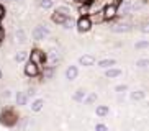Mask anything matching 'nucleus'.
I'll return each mask as SVG.
<instances>
[{"mask_svg": "<svg viewBox=\"0 0 149 131\" xmlns=\"http://www.w3.org/2000/svg\"><path fill=\"white\" fill-rule=\"evenodd\" d=\"M126 85H125V84H123V85H118V87H116V92H125V90H126Z\"/></svg>", "mask_w": 149, "mask_h": 131, "instance_id": "28", "label": "nucleus"}, {"mask_svg": "<svg viewBox=\"0 0 149 131\" xmlns=\"http://www.w3.org/2000/svg\"><path fill=\"white\" fill-rule=\"evenodd\" d=\"M74 25H75V23L74 22H72V18H66V22H64V23H62V26H64V28H66V30H70V28H74Z\"/></svg>", "mask_w": 149, "mask_h": 131, "instance_id": "23", "label": "nucleus"}, {"mask_svg": "<svg viewBox=\"0 0 149 131\" xmlns=\"http://www.w3.org/2000/svg\"><path fill=\"white\" fill-rule=\"evenodd\" d=\"M102 13H103V18H107V20H113V18L116 17V3L107 5Z\"/></svg>", "mask_w": 149, "mask_h": 131, "instance_id": "6", "label": "nucleus"}, {"mask_svg": "<svg viewBox=\"0 0 149 131\" xmlns=\"http://www.w3.org/2000/svg\"><path fill=\"white\" fill-rule=\"evenodd\" d=\"M26 57H28V52L26 51H20L15 54V61L17 62H23V61H26Z\"/></svg>", "mask_w": 149, "mask_h": 131, "instance_id": "19", "label": "nucleus"}, {"mask_svg": "<svg viewBox=\"0 0 149 131\" xmlns=\"http://www.w3.org/2000/svg\"><path fill=\"white\" fill-rule=\"evenodd\" d=\"M25 74H26L28 77H36V75L40 74V67H38L35 62L28 61L26 66H25Z\"/></svg>", "mask_w": 149, "mask_h": 131, "instance_id": "5", "label": "nucleus"}, {"mask_svg": "<svg viewBox=\"0 0 149 131\" xmlns=\"http://www.w3.org/2000/svg\"><path fill=\"white\" fill-rule=\"evenodd\" d=\"M79 64L84 66V67H90V66L95 64V57L92 54H84V56L79 57Z\"/></svg>", "mask_w": 149, "mask_h": 131, "instance_id": "7", "label": "nucleus"}, {"mask_svg": "<svg viewBox=\"0 0 149 131\" xmlns=\"http://www.w3.org/2000/svg\"><path fill=\"white\" fill-rule=\"evenodd\" d=\"M79 13H80V17H88V13H90V5H88V3L80 5V7H79Z\"/></svg>", "mask_w": 149, "mask_h": 131, "instance_id": "17", "label": "nucleus"}, {"mask_svg": "<svg viewBox=\"0 0 149 131\" xmlns=\"http://www.w3.org/2000/svg\"><path fill=\"white\" fill-rule=\"evenodd\" d=\"M5 2H10V0H5Z\"/></svg>", "mask_w": 149, "mask_h": 131, "instance_id": "33", "label": "nucleus"}, {"mask_svg": "<svg viewBox=\"0 0 149 131\" xmlns=\"http://www.w3.org/2000/svg\"><path fill=\"white\" fill-rule=\"evenodd\" d=\"M5 17V8H3V5H0V20Z\"/></svg>", "mask_w": 149, "mask_h": 131, "instance_id": "29", "label": "nucleus"}, {"mask_svg": "<svg viewBox=\"0 0 149 131\" xmlns=\"http://www.w3.org/2000/svg\"><path fill=\"white\" fill-rule=\"evenodd\" d=\"M33 39H36V41H43L46 36L49 35V30H48V26L46 25H38L35 26V30H33Z\"/></svg>", "mask_w": 149, "mask_h": 131, "instance_id": "3", "label": "nucleus"}, {"mask_svg": "<svg viewBox=\"0 0 149 131\" xmlns=\"http://www.w3.org/2000/svg\"><path fill=\"white\" fill-rule=\"evenodd\" d=\"M53 5H54L53 0H40V7H41L43 10H49V8H53Z\"/></svg>", "mask_w": 149, "mask_h": 131, "instance_id": "18", "label": "nucleus"}, {"mask_svg": "<svg viewBox=\"0 0 149 131\" xmlns=\"http://www.w3.org/2000/svg\"><path fill=\"white\" fill-rule=\"evenodd\" d=\"M75 26H77V30L80 33H87L92 28V20H90V17H80L77 20V23H75Z\"/></svg>", "mask_w": 149, "mask_h": 131, "instance_id": "4", "label": "nucleus"}, {"mask_svg": "<svg viewBox=\"0 0 149 131\" xmlns=\"http://www.w3.org/2000/svg\"><path fill=\"white\" fill-rule=\"evenodd\" d=\"M56 12L61 13V15H64V17H70V8L69 7H57Z\"/></svg>", "mask_w": 149, "mask_h": 131, "instance_id": "22", "label": "nucleus"}, {"mask_svg": "<svg viewBox=\"0 0 149 131\" xmlns=\"http://www.w3.org/2000/svg\"><path fill=\"white\" fill-rule=\"evenodd\" d=\"M133 12V2L131 0H120V3H116V15L126 17Z\"/></svg>", "mask_w": 149, "mask_h": 131, "instance_id": "1", "label": "nucleus"}, {"mask_svg": "<svg viewBox=\"0 0 149 131\" xmlns=\"http://www.w3.org/2000/svg\"><path fill=\"white\" fill-rule=\"evenodd\" d=\"M134 48L136 49H146V48H149V41H138V43L134 44Z\"/></svg>", "mask_w": 149, "mask_h": 131, "instance_id": "24", "label": "nucleus"}, {"mask_svg": "<svg viewBox=\"0 0 149 131\" xmlns=\"http://www.w3.org/2000/svg\"><path fill=\"white\" fill-rule=\"evenodd\" d=\"M95 100H97V93H92V95H88L85 98V103H93Z\"/></svg>", "mask_w": 149, "mask_h": 131, "instance_id": "26", "label": "nucleus"}, {"mask_svg": "<svg viewBox=\"0 0 149 131\" xmlns=\"http://www.w3.org/2000/svg\"><path fill=\"white\" fill-rule=\"evenodd\" d=\"M15 39H17L18 43H26V33H25V30L23 28H18V30H15Z\"/></svg>", "mask_w": 149, "mask_h": 131, "instance_id": "10", "label": "nucleus"}, {"mask_svg": "<svg viewBox=\"0 0 149 131\" xmlns=\"http://www.w3.org/2000/svg\"><path fill=\"white\" fill-rule=\"evenodd\" d=\"M121 75V70L120 69H115V67H110V69L105 70V77L107 79H116Z\"/></svg>", "mask_w": 149, "mask_h": 131, "instance_id": "11", "label": "nucleus"}, {"mask_svg": "<svg viewBox=\"0 0 149 131\" xmlns=\"http://www.w3.org/2000/svg\"><path fill=\"white\" fill-rule=\"evenodd\" d=\"M115 59H102V61H98V67H102V69H110V67H113L115 66Z\"/></svg>", "mask_w": 149, "mask_h": 131, "instance_id": "13", "label": "nucleus"}, {"mask_svg": "<svg viewBox=\"0 0 149 131\" xmlns=\"http://www.w3.org/2000/svg\"><path fill=\"white\" fill-rule=\"evenodd\" d=\"M3 36H5V33H3V30L0 28V43H2V39H3Z\"/></svg>", "mask_w": 149, "mask_h": 131, "instance_id": "30", "label": "nucleus"}, {"mask_svg": "<svg viewBox=\"0 0 149 131\" xmlns=\"http://www.w3.org/2000/svg\"><path fill=\"white\" fill-rule=\"evenodd\" d=\"M108 107H105V105H100V107H97V110H95V113L98 115V116H107L108 115Z\"/></svg>", "mask_w": 149, "mask_h": 131, "instance_id": "16", "label": "nucleus"}, {"mask_svg": "<svg viewBox=\"0 0 149 131\" xmlns=\"http://www.w3.org/2000/svg\"><path fill=\"white\" fill-rule=\"evenodd\" d=\"M43 107H44V100H43V98H36V100L31 103V110H33V111H41Z\"/></svg>", "mask_w": 149, "mask_h": 131, "instance_id": "14", "label": "nucleus"}, {"mask_svg": "<svg viewBox=\"0 0 149 131\" xmlns=\"http://www.w3.org/2000/svg\"><path fill=\"white\" fill-rule=\"evenodd\" d=\"M95 131H108V128H107V125H97L95 126Z\"/></svg>", "mask_w": 149, "mask_h": 131, "instance_id": "27", "label": "nucleus"}, {"mask_svg": "<svg viewBox=\"0 0 149 131\" xmlns=\"http://www.w3.org/2000/svg\"><path fill=\"white\" fill-rule=\"evenodd\" d=\"M144 97H146V93L143 90H136L131 93V100H143Z\"/></svg>", "mask_w": 149, "mask_h": 131, "instance_id": "21", "label": "nucleus"}, {"mask_svg": "<svg viewBox=\"0 0 149 131\" xmlns=\"http://www.w3.org/2000/svg\"><path fill=\"white\" fill-rule=\"evenodd\" d=\"M77 75H79V69H77L75 66H69L66 69V79L67 80H74V79H77Z\"/></svg>", "mask_w": 149, "mask_h": 131, "instance_id": "9", "label": "nucleus"}, {"mask_svg": "<svg viewBox=\"0 0 149 131\" xmlns=\"http://www.w3.org/2000/svg\"><path fill=\"white\" fill-rule=\"evenodd\" d=\"M84 98H85V90H84V88H79V90L74 93V100L75 102H82Z\"/></svg>", "mask_w": 149, "mask_h": 131, "instance_id": "20", "label": "nucleus"}, {"mask_svg": "<svg viewBox=\"0 0 149 131\" xmlns=\"http://www.w3.org/2000/svg\"><path fill=\"white\" fill-rule=\"evenodd\" d=\"M64 2H72V0H64Z\"/></svg>", "mask_w": 149, "mask_h": 131, "instance_id": "32", "label": "nucleus"}, {"mask_svg": "<svg viewBox=\"0 0 149 131\" xmlns=\"http://www.w3.org/2000/svg\"><path fill=\"white\" fill-rule=\"evenodd\" d=\"M66 18H69V17H64V15H61V13L54 12V15H53V22H54V23H57V25H62V23L66 22Z\"/></svg>", "mask_w": 149, "mask_h": 131, "instance_id": "15", "label": "nucleus"}, {"mask_svg": "<svg viewBox=\"0 0 149 131\" xmlns=\"http://www.w3.org/2000/svg\"><path fill=\"white\" fill-rule=\"evenodd\" d=\"M28 102V95L25 92H18L17 93V105L18 107H23V105H26Z\"/></svg>", "mask_w": 149, "mask_h": 131, "instance_id": "12", "label": "nucleus"}, {"mask_svg": "<svg viewBox=\"0 0 149 131\" xmlns=\"http://www.w3.org/2000/svg\"><path fill=\"white\" fill-rule=\"evenodd\" d=\"M131 30H133V26L130 23H118V25L111 26V31H115V33H128Z\"/></svg>", "mask_w": 149, "mask_h": 131, "instance_id": "8", "label": "nucleus"}, {"mask_svg": "<svg viewBox=\"0 0 149 131\" xmlns=\"http://www.w3.org/2000/svg\"><path fill=\"white\" fill-rule=\"evenodd\" d=\"M46 59H48V57H46V54H44L41 49H33V51H31L30 61H31V62H35L38 67H41V66L46 62Z\"/></svg>", "mask_w": 149, "mask_h": 131, "instance_id": "2", "label": "nucleus"}, {"mask_svg": "<svg viewBox=\"0 0 149 131\" xmlns=\"http://www.w3.org/2000/svg\"><path fill=\"white\" fill-rule=\"evenodd\" d=\"M136 66H138L139 69H146V67L149 66V61H148V59H139V61L136 62Z\"/></svg>", "mask_w": 149, "mask_h": 131, "instance_id": "25", "label": "nucleus"}, {"mask_svg": "<svg viewBox=\"0 0 149 131\" xmlns=\"http://www.w3.org/2000/svg\"><path fill=\"white\" fill-rule=\"evenodd\" d=\"M15 2H23V0H15Z\"/></svg>", "mask_w": 149, "mask_h": 131, "instance_id": "31", "label": "nucleus"}]
</instances>
